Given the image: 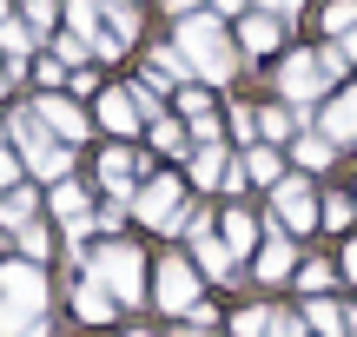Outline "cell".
Segmentation results:
<instances>
[{
	"label": "cell",
	"instance_id": "6da1fadb",
	"mask_svg": "<svg viewBox=\"0 0 357 337\" xmlns=\"http://www.w3.org/2000/svg\"><path fill=\"white\" fill-rule=\"evenodd\" d=\"M172 53L192 66V79L199 86H231L245 66L238 40L225 33V20L218 13H185V20H172Z\"/></svg>",
	"mask_w": 357,
	"mask_h": 337
},
{
	"label": "cell",
	"instance_id": "7a4b0ae2",
	"mask_svg": "<svg viewBox=\"0 0 357 337\" xmlns=\"http://www.w3.org/2000/svg\"><path fill=\"white\" fill-rule=\"evenodd\" d=\"M47 265H26V258H0V337H47Z\"/></svg>",
	"mask_w": 357,
	"mask_h": 337
},
{
	"label": "cell",
	"instance_id": "3957f363",
	"mask_svg": "<svg viewBox=\"0 0 357 337\" xmlns=\"http://www.w3.org/2000/svg\"><path fill=\"white\" fill-rule=\"evenodd\" d=\"M86 272L119 298V311H139V304H153V258H146L132 238H100V245L86 251Z\"/></svg>",
	"mask_w": 357,
	"mask_h": 337
},
{
	"label": "cell",
	"instance_id": "277c9868",
	"mask_svg": "<svg viewBox=\"0 0 357 337\" xmlns=\"http://www.w3.org/2000/svg\"><path fill=\"white\" fill-rule=\"evenodd\" d=\"M0 126H7V139H13V152H20L26 179H47V185L73 179V146H60V139H53V132H47V119H40L33 106H20V113H7Z\"/></svg>",
	"mask_w": 357,
	"mask_h": 337
},
{
	"label": "cell",
	"instance_id": "5b68a950",
	"mask_svg": "<svg viewBox=\"0 0 357 337\" xmlns=\"http://www.w3.org/2000/svg\"><path fill=\"white\" fill-rule=\"evenodd\" d=\"M199 298H205V278H199V265H192V251L185 245H166L153 258V311L185 318Z\"/></svg>",
	"mask_w": 357,
	"mask_h": 337
},
{
	"label": "cell",
	"instance_id": "8992f818",
	"mask_svg": "<svg viewBox=\"0 0 357 337\" xmlns=\"http://www.w3.org/2000/svg\"><path fill=\"white\" fill-rule=\"evenodd\" d=\"M185 172H146L139 192H132V219L146 225V232H178V219H185Z\"/></svg>",
	"mask_w": 357,
	"mask_h": 337
},
{
	"label": "cell",
	"instance_id": "52a82bcc",
	"mask_svg": "<svg viewBox=\"0 0 357 337\" xmlns=\"http://www.w3.org/2000/svg\"><path fill=\"white\" fill-rule=\"evenodd\" d=\"M271 225H284L291 238H305V232H318V185L305 179V172H291L284 185H271V212H265Z\"/></svg>",
	"mask_w": 357,
	"mask_h": 337
},
{
	"label": "cell",
	"instance_id": "ba28073f",
	"mask_svg": "<svg viewBox=\"0 0 357 337\" xmlns=\"http://www.w3.org/2000/svg\"><path fill=\"white\" fill-rule=\"evenodd\" d=\"M298 265H305V258H298V238L284 232V225H271V219H265V245L252 251L245 278H252V285H291Z\"/></svg>",
	"mask_w": 357,
	"mask_h": 337
},
{
	"label": "cell",
	"instance_id": "9c48e42d",
	"mask_svg": "<svg viewBox=\"0 0 357 337\" xmlns=\"http://www.w3.org/2000/svg\"><path fill=\"white\" fill-rule=\"evenodd\" d=\"M185 185H199V192H225V198H238L245 192V166L225 152V146H192V159H185Z\"/></svg>",
	"mask_w": 357,
	"mask_h": 337
},
{
	"label": "cell",
	"instance_id": "30bf717a",
	"mask_svg": "<svg viewBox=\"0 0 357 337\" xmlns=\"http://www.w3.org/2000/svg\"><path fill=\"white\" fill-rule=\"evenodd\" d=\"M324 86H331V79H324L318 53H284V60H278V100H284V106H305V100H318Z\"/></svg>",
	"mask_w": 357,
	"mask_h": 337
},
{
	"label": "cell",
	"instance_id": "8fae6325",
	"mask_svg": "<svg viewBox=\"0 0 357 337\" xmlns=\"http://www.w3.org/2000/svg\"><path fill=\"white\" fill-rule=\"evenodd\" d=\"M93 126H106L113 139H132V132L146 126L139 100H132V86H100L93 93Z\"/></svg>",
	"mask_w": 357,
	"mask_h": 337
},
{
	"label": "cell",
	"instance_id": "7c38bea8",
	"mask_svg": "<svg viewBox=\"0 0 357 337\" xmlns=\"http://www.w3.org/2000/svg\"><path fill=\"white\" fill-rule=\"evenodd\" d=\"M93 172H100V185H106L113 198H126V205H132V192H139V179H146V159L132 152L126 139H113V146L100 152V166H93Z\"/></svg>",
	"mask_w": 357,
	"mask_h": 337
},
{
	"label": "cell",
	"instance_id": "4fadbf2b",
	"mask_svg": "<svg viewBox=\"0 0 357 337\" xmlns=\"http://www.w3.org/2000/svg\"><path fill=\"white\" fill-rule=\"evenodd\" d=\"M33 113L47 119V132H53L60 146H79V139L93 132V113H86L79 100H60V93H47V100H33Z\"/></svg>",
	"mask_w": 357,
	"mask_h": 337
},
{
	"label": "cell",
	"instance_id": "5bb4252c",
	"mask_svg": "<svg viewBox=\"0 0 357 337\" xmlns=\"http://www.w3.org/2000/svg\"><path fill=\"white\" fill-rule=\"evenodd\" d=\"M66 304H73L79 324H113V318H119V298H113V291H106L93 272H79L73 285H66Z\"/></svg>",
	"mask_w": 357,
	"mask_h": 337
},
{
	"label": "cell",
	"instance_id": "9a60e30c",
	"mask_svg": "<svg viewBox=\"0 0 357 337\" xmlns=\"http://www.w3.org/2000/svg\"><path fill=\"white\" fill-rule=\"evenodd\" d=\"M218 238H225V251L238 265H252V251L265 245V219H252L245 205H225V212H218Z\"/></svg>",
	"mask_w": 357,
	"mask_h": 337
},
{
	"label": "cell",
	"instance_id": "2e32d148",
	"mask_svg": "<svg viewBox=\"0 0 357 337\" xmlns=\"http://www.w3.org/2000/svg\"><path fill=\"white\" fill-rule=\"evenodd\" d=\"M318 132H324L331 146H357V86H344V93H331V100H324Z\"/></svg>",
	"mask_w": 357,
	"mask_h": 337
},
{
	"label": "cell",
	"instance_id": "e0dca14e",
	"mask_svg": "<svg viewBox=\"0 0 357 337\" xmlns=\"http://www.w3.org/2000/svg\"><path fill=\"white\" fill-rule=\"evenodd\" d=\"M284 47V20H271V13H245L238 20V53H278Z\"/></svg>",
	"mask_w": 357,
	"mask_h": 337
},
{
	"label": "cell",
	"instance_id": "ac0fdd59",
	"mask_svg": "<svg viewBox=\"0 0 357 337\" xmlns=\"http://www.w3.org/2000/svg\"><path fill=\"white\" fill-rule=\"evenodd\" d=\"M298 311H305V331L311 337H351V311L337 298H305Z\"/></svg>",
	"mask_w": 357,
	"mask_h": 337
},
{
	"label": "cell",
	"instance_id": "d6986e66",
	"mask_svg": "<svg viewBox=\"0 0 357 337\" xmlns=\"http://www.w3.org/2000/svg\"><path fill=\"white\" fill-rule=\"evenodd\" d=\"M238 166H245V185H265V192L291 179V172H284V159H278V146H265V139H258V146H245V159H238Z\"/></svg>",
	"mask_w": 357,
	"mask_h": 337
},
{
	"label": "cell",
	"instance_id": "ffe728a7",
	"mask_svg": "<svg viewBox=\"0 0 357 337\" xmlns=\"http://www.w3.org/2000/svg\"><path fill=\"white\" fill-rule=\"evenodd\" d=\"M291 285H298V298H331V291L344 285V272H337V258H305Z\"/></svg>",
	"mask_w": 357,
	"mask_h": 337
},
{
	"label": "cell",
	"instance_id": "44dd1931",
	"mask_svg": "<svg viewBox=\"0 0 357 337\" xmlns=\"http://www.w3.org/2000/svg\"><path fill=\"white\" fill-rule=\"evenodd\" d=\"M40 219V192L33 185H13V192H0V238H13L20 225Z\"/></svg>",
	"mask_w": 357,
	"mask_h": 337
},
{
	"label": "cell",
	"instance_id": "7402d4cb",
	"mask_svg": "<svg viewBox=\"0 0 357 337\" xmlns=\"http://www.w3.org/2000/svg\"><path fill=\"white\" fill-rule=\"evenodd\" d=\"M53 245H60V238H53V225H47V219L20 225V232L7 238V251H13V258H26V265H47V258H53Z\"/></svg>",
	"mask_w": 357,
	"mask_h": 337
},
{
	"label": "cell",
	"instance_id": "603a6c76",
	"mask_svg": "<svg viewBox=\"0 0 357 337\" xmlns=\"http://www.w3.org/2000/svg\"><path fill=\"white\" fill-rule=\"evenodd\" d=\"M291 159H298V172H305V179H311V172H331V159H337V146L324 139L318 126H305V132H298V139H291Z\"/></svg>",
	"mask_w": 357,
	"mask_h": 337
},
{
	"label": "cell",
	"instance_id": "cb8c5ba5",
	"mask_svg": "<svg viewBox=\"0 0 357 337\" xmlns=\"http://www.w3.org/2000/svg\"><path fill=\"white\" fill-rule=\"evenodd\" d=\"M185 79H192V66L178 60L172 47H153V53H146V86H153V93H159V86H166V93H178Z\"/></svg>",
	"mask_w": 357,
	"mask_h": 337
},
{
	"label": "cell",
	"instance_id": "d4e9b609",
	"mask_svg": "<svg viewBox=\"0 0 357 337\" xmlns=\"http://www.w3.org/2000/svg\"><path fill=\"white\" fill-rule=\"evenodd\" d=\"M153 152L159 159H192V132H185V119H153Z\"/></svg>",
	"mask_w": 357,
	"mask_h": 337
},
{
	"label": "cell",
	"instance_id": "484cf974",
	"mask_svg": "<svg viewBox=\"0 0 357 337\" xmlns=\"http://www.w3.org/2000/svg\"><path fill=\"white\" fill-rule=\"evenodd\" d=\"M271 318H278V304L258 298V304H245V311H231L225 331H231V337H271Z\"/></svg>",
	"mask_w": 357,
	"mask_h": 337
},
{
	"label": "cell",
	"instance_id": "4316f807",
	"mask_svg": "<svg viewBox=\"0 0 357 337\" xmlns=\"http://www.w3.org/2000/svg\"><path fill=\"white\" fill-rule=\"evenodd\" d=\"M351 219H357V198L351 192H324L318 198V225H324V232H344L351 238Z\"/></svg>",
	"mask_w": 357,
	"mask_h": 337
},
{
	"label": "cell",
	"instance_id": "83f0119b",
	"mask_svg": "<svg viewBox=\"0 0 357 337\" xmlns=\"http://www.w3.org/2000/svg\"><path fill=\"white\" fill-rule=\"evenodd\" d=\"M33 26H26V13H13V20H0V53H7V60H20L26 47H33Z\"/></svg>",
	"mask_w": 357,
	"mask_h": 337
},
{
	"label": "cell",
	"instance_id": "f1b7e54d",
	"mask_svg": "<svg viewBox=\"0 0 357 337\" xmlns=\"http://www.w3.org/2000/svg\"><path fill=\"white\" fill-rule=\"evenodd\" d=\"M318 26H324V33H331V40H351V33H357V0H331Z\"/></svg>",
	"mask_w": 357,
	"mask_h": 337
},
{
	"label": "cell",
	"instance_id": "f546056e",
	"mask_svg": "<svg viewBox=\"0 0 357 337\" xmlns=\"http://www.w3.org/2000/svg\"><path fill=\"white\" fill-rule=\"evenodd\" d=\"M13 185H26V166H20V152H13L7 126H0V192H13Z\"/></svg>",
	"mask_w": 357,
	"mask_h": 337
},
{
	"label": "cell",
	"instance_id": "4dcf8cb0",
	"mask_svg": "<svg viewBox=\"0 0 357 337\" xmlns=\"http://www.w3.org/2000/svg\"><path fill=\"white\" fill-rule=\"evenodd\" d=\"M66 26H73V33H100V0H66Z\"/></svg>",
	"mask_w": 357,
	"mask_h": 337
},
{
	"label": "cell",
	"instance_id": "1f68e13d",
	"mask_svg": "<svg viewBox=\"0 0 357 337\" xmlns=\"http://www.w3.org/2000/svg\"><path fill=\"white\" fill-rule=\"evenodd\" d=\"M178 113H185V126L192 119H212V93L205 86H178Z\"/></svg>",
	"mask_w": 357,
	"mask_h": 337
},
{
	"label": "cell",
	"instance_id": "d6a6232c",
	"mask_svg": "<svg viewBox=\"0 0 357 337\" xmlns=\"http://www.w3.org/2000/svg\"><path fill=\"white\" fill-rule=\"evenodd\" d=\"M20 13H26V26H33V33H47L53 13H60V0H20Z\"/></svg>",
	"mask_w": 357,
	"mask_h": 337
},
{
	"label": "cell",
	"instance_id": "836d02e7",
	"mask_svg": "<svg viewBox=\"0 0 357 337\" xmlns=\"http://www.w3.org/2000/svg\"><path fill=\"white\" fill-rule=\"evenodd\" d=\"M33 79H40V86H66V79H73V73H66V66H60V60H53V53H47V60L33 66Z\"/></svg>",
	"mask_w": 357,
	"mask_h": 337
},
{
	"label": "cell",
	"instance_id": "e575fe53",
	"mask_svg": "<svg viewBox=\"0 0 357 337\" xmlns=\"http://www.w3.org/2000/svg\"><path fill=\"white\" fill-rule=\"evenodd\" d=\"M185 324H199V331H212V324H218V304H212V298H199V304H192V311H185Z\"/></svg>",
	"mask_w": 357,
	"mask_h": 337
},
{
	"label": "cell",
	"instance_id": "d590c367",
	"mask_svg": "<svg viewBox=\"0 0 357 337\" xmlns=\"http://www.w3.org/2000/svg\"><path fill=\"white\" fill-rule=\"evenodd\" d=\"M337 272H344V285H357V232L344 238V251H337Z\"/></svg>",
	"mask_w": 357,
	"mask_h": 337
},
{
	"label": "cell",
	"instance_id": "8d00e7d4",
	"mask_svg": "<svg viewBox=\"0 0 357 337\" xmlns=\"http://www.w3.org/2000/svg\"><path fill=\"white\" fill-rule=\"evenodd\" d=\"M66 86H73V93H100V73H93V66H79V73L66 79Z\"/></svg>",
	"mask_w": 357,
	"mask_h": 337
},
{
	"label": "cell",
	"instance_id": "74e56055",
	"mask_svg": "<svg viewBox=\"0 0 357 337\" xmlns=\"http://www.w3.org/2000/svg\"><path fill=\"white\" fill-rule=\"evenodd\" d=\"M212 13H238V20H245V13H252V0H212Z\"/></svg>",
	"mask_w": 357,
	"mask_h": 337
},
{
	"label": "cell",
	"instance_id": "f35d334b",
	"mask_svg": "<svg viewBox=\"0 0 357 337\" xmlns=\"http://www.w3.org/2000/svg\"><path fill=\"white\" fill-rule=\"evenodd\" d=\"M166 13H172V20H185V13H199V0H166Z\"/></svg>",
	"mask_w": 357,
	"mask_h": 337
},
{
	"label": "cell",
	"instance_id": "ab89813d",
	"mask_svg": "<svg viewBox=\"0 0 357 337\" xmlns=\"http://www.w3.org/2000/svg\"><path fill=\"white\" fill-rule=\"evenodd\" d=\"M166 337H205V331H199V324H185V318H178V324H172Z\"/></svg>",
	"mask_w": 357,
	"mask_h": 337
},
{
	"label": "cell",
	"instance_id": "60d3db41",
	"mask_svg": "<svg viewBox=\"0 0 357 337\" xmlns=\"http://www.w3.org/2000/svg\"><path fill=\"white\" fill-rule=\"evenodd\" d=\"M252 7H258V13H271V7H298V0H252Z\"/></svg>",
	"mask_w": 357,
	"mask_h": 337
},
{
	"label": "cell",
	"instance_id": "b9f144b4",
	"mask_svg": "<svg viewBox=\"0 0 357 337\" xmlns=\"http://www.w3.org/2000/svg\"><path fill=\"white\" fill-rule=\"evenodd\" d=\"M344 60H351V66H357V33H351V40H344Z\"/></svg>",
	"mask_w": 357,
	"mask_h": 337
},
{
	"label": "cell",
	"instance_id": "7bdbcfd3",
	"mask_svg": "<svg viewBox=\"0 0 357 337\" xmlns=\"http://www.w3.org/2000/svg\"><path fill=\"white\" fill-rule=\"evenodd\" d=\"M13 13H20V7H13V0H0V20H13Z\"/></svg>",
	"mask_w": 357,
	"mask_h": 337
},
{
	"label": "cell",
	"instance_id": "ee69618b",
	"mask_svg": "<svg viewBox=\"0 0 357 337\" xmlns=\"http://www.w3.org/2000/svg\"><path fill=\"white\" fill-rule=\"evenodd\" d=\"M126 337H166V331H126Z\"/></svg>",
	"mask_w": 357,
	"mask_h": 337
},
{
	"label": "cell",
	"instance_id": "f6af8a7d",
	"mask_svg": "<svg viewBox=\"0 0 357 337\" xmlns=\"http://www.w3.org/2000/svg\"><path fill=\"white\" fill-rule=\"evenodd\" d=\"M351 311H357V304H351Z\"/></svg>",
	"mask_w": 357,
	"mask_h": 337
},
{
	"label": "cell",
	"instance_id": "bcb514c9",
	"mask_svg": "<svg viewBox=\"0 0 357 337\" xmlns=\"http://www.w3.org/2000/svg\"><path fill=\"white\" fill-rule=\"evenodd\" d=\"M351 198H357V192H351Z\"/></svg>",
	"mask_w": 357,
	"mask_h": 337
}]
</instances>
